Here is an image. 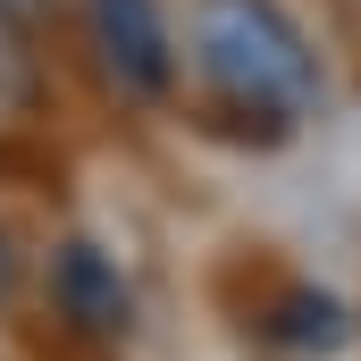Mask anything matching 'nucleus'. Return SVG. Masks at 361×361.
<instances>
[{
    "label": "nucleus",
    "instance_id": "obj_2",
    "mask_svg": "<svg viewBox=\"0 0 361 361\" xmlns=\"http://www.w3.org/2000/svg\"><path fill=\"white\" fill-rule=\"evenodd\" d=\"M85 51L101 68V85L118 101H169L177 92V34H169V8L160 0H85Z\"/></svg>",
    "mask_w": 361,
    "mask_h": 361
},
{
    "label": "nucleus",
    "instance_id": "obj_5",
    "mask_svg": "<svg viewBox=\"0 0 361 361\" xmlns=\"http://www.w3.org/2000/svg\"><path fill=\"white\" fill-rule=\"evenodd\" d=\"M51 8H59V0H0V25H8V34H34Z\"/></svg>",
    "mask_w": 361,
    "mask_h": 361
},
{
    "label": "nucleus",
    "instance_id": "obj_6",
    "mask_svg": "<svg viewBox=\"0 0 361 361\" xmlns=\"http://www.w3.org/2000/svg\"><path fill=\"white\" fill-rule=\"evenodd\" d=\"M17 277H25V252H17V235H8V227H0V302H8V294H17Z\"/></svg>",
    "mask_w": 361,
    "mask_h": 361
},
{
    "label": "nucleus",
    "instance_id": "obj_1",
    "mask_svg": "<svg viewBox=\"0 0 361 361\" xmlns=\"http://www.w3.org/2000/svg\"><path fill=\"white\" fill-rule=\"evenodd\" d=\"M185 68L227 118H261L269 135L319 118L328 68L319 42L286 0H193L185 8Z\"/></svg>",
    "mask_w": 361,
    "mask_h": 361
},
{
    "label": "nucleus",
    "instance_id": "obj_7",
    "mask_svg": "<svg viewBox=\"0 0 361 361\" xmlns=\"http://www.w3.org/2000/svg\"><path fill=\"white\" fill-rule=\"evenodd\" d=\"M0 68H8V25H0Z\"/></svg>",
    "mask_w": 361,
    "mask_h": 361
},
{
    "label": "nucleus",
    "instance_id": "obj_4",
    "mask_svg": "<svg viewBox=\"0 0 361 361\" xmlns=\"http://www.w3.org/2000/svg\"><path fill=\"white\" fill-rule=\"evenodd\" d=\"M261 336L286 345V353H302V361H328L336 345H345V302L319 294V286H286V302L261 319Z\"/></svg>",
    "mask_w": 361,
    "mask_h": 361
},
{
    "label": "nucleus",
    "instance_id": "obj_3",
    "mask_svg": "<svg viewBox=\"0 0 361 361\" xmlns=\"http://www.w3.org/2000/svg\"><path fill=\"white\" fill-rule=\"evenodd\" d=\"M51 302H59V319L85 328V336H126V328H135V294H126L118 261H109L101 244H85V235L51 252Z\"/></svg>",
    "mask_w": 361,
    "mask_h": 361
}]
</instances>
